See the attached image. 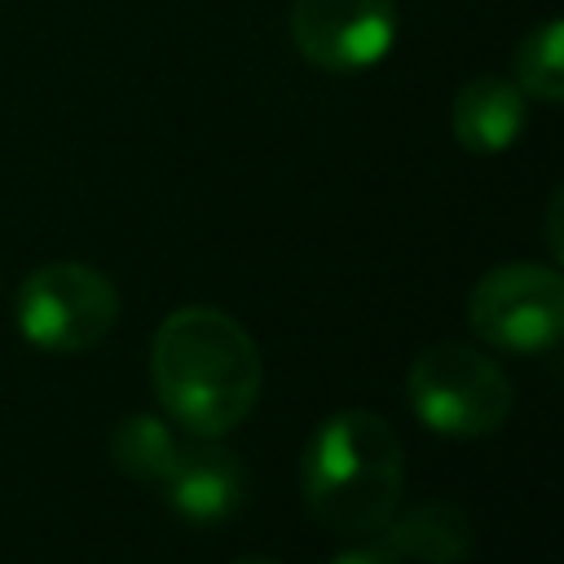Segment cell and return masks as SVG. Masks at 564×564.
Instances as JSON below:
<instances>
[{
    "label": "cell",
    "mask_w": 564,
    "mask_h": 564,
    "mask_svg": "<svg viewBox=\"0 0 564 564\" xmlns=\"http://www.w3.org/2000/svg\"><path fill=\"white\" fill-rule=\"evenodd\" d=\"M524 97L538 101H560L564 97V26L551 18L542 22L516 53V79Z\"/></svg>",
    "instance_id": "8fae6325"
},
{
    "label": "cell",
    "mask_w": 564,
    "mask_h": 564,
    "mask_svg": "<svg viewBox=\"0 0 564 564\" xmlns=\"http://www.w3.org/2000/svg\"><path fill=\"white\" fill-rule=\"evenodd\" d=\"M181 436L159 419V414H128L115 432H110V458L123 476L132 480H150L163 485L167 467L176 463Z\"/></svg>",
    "instance_id": "30bf717a"
},
{
    "label": "cell",
    "mask_w": 564,
    "mask_h": 564,
    "mask_svg": "<svg viewBox=\"0 0 564 564\" xmlns=\"http://www.w3.org/2000/svg\"><path fill=\"white\" fill-rule=\"evenodd\" d=\"M546 242H551V256H564V238H560V194L551 198V216H546Z\"/></svg>",
    "instance_id": "4fadbf2b"
},
{
    "label": "cell",
    "mask_w": 564,
    "mask_h": 564,
    "mask_svg": "<svg viewBox=\"0 0 564 564\" xmlns=\"http://www.w3.org/2000/svg\"><path fill=\"white\" fill-rule=\"evenodd\" d=\"M234 564H282V560H269V555H242V560H234Z\"/></svg>",
    "instance_id": "5bb4252c"
},
{
    "label": "cell",
    "mask_w": 564,
    "mask_h": 564,
    "mask_svg": "<svg viewBox=\"0 0 564 564\" xmlns=\"http://www.w3.org/2000/svg\"><path fill=\"white\" fill-rule=\"evenodd\" d=\"M154 392L189 436L234 432L260 397V352L238 317L212 304L167 313L150 344Z\"/></svg>",
    "instance_id": "6da1fadb"
},
{
    "label": "cell",
    "mask_w": 564,
    "mask_h": 564,
    "mask_svg": "<svg viewBox=\"0 0 564 564\" xmlns=\"http://www.w3.org/2000/svg\"><path fill=\"white\" fill-rule=\"evenodd\" d=\"M405 397L441 436H489L511 414L507 370L471 344H432L410 361Z\"/></svg>",
    "instance_id": "3957f363"
},
{
    "label": "cell",
    "mask_w": 564,
    "mask_h": 564,
    "mask_svg": "<svg viewBox=\"0 0 564 564\" xmlns=\"http://www.w3.org/2000/svg\"><path fill=\"white\" fill-rule=\"evenodd\" d=\"M119 322L115 282L79 260L40 264L18 291V330L26 344L70 357L97 348Z\"/></svg>",
    "instance_id": "277c9868"
},
{
    "label": "cell",
    "mask_w": 564,
    "mask_h": 564,
    "mask_svg": "<svg viewBox=\"0 0 564 564\" xmlns=\"http://www.w3.org/2000/svg\"><path fill=\"white\" fill-rule=\"evenodd\" d=\"M383 546L414 564H467L476 546V529L458 502L427 498L383 524Z\"/></svg>",
    "instance_id": "9c48e42d"
},
{
    "label": "cell",
    "mask_w": 564,
    "mask_h": 564,
    "mask_svg": "<svg viewBox=\"0 0 564 564\" xmlns=\"http://www.w3.org/2000/svg\"><path fill=\"white\" fill-rule=\"evenodd\" d=\"M300 489L330 533H379L405 494V445L397 427L375 410H335L300 454Z\"/></svg>",
    "instance_id": "7a4b0ae2"
},
{
    "label": "cell",
    "mask_w": 564,
    "mask_h": 564,
    "mask_svg": "<svg viewBox=\"0 0 564 564\" xmlns=\"http://www.w3.org/2000/svg\"><path fill=\"white\" fill-rule=\"evenodd\" d=\"M163 494H167V507L189 524H216L242 507L247 471L238 454L220 445V436H194V441H181L176 463L163 476Z\"/></svg>",
    "instance_id": "52a82bcc"
},
{
    "label": "cell",
    "mask_w": 564,
    "mask_h": 564,
    "mask_svg": "<svg viewBox=\"0 0 564 564\" xmlns=\"http://www.w3.org/2000/svg\"><path fill=\"white\" fill-rule=\"evenodd\" d=\"M467 322L476 339L498 352H546L564 335V282L551 264H498L471 286Z\"/></svg>",
    "instance_id": "5b68a950"
},
{
    "label": "cell",
    "mask_w": 564,
    "mask_h": 564,
    "mask_svg": "<svg viewBox=\"0 0 564 564\" xmlns=\"http://www.w3.org/2000/svg\"><path fill=\"white\" fill-rule=\"evenodd\" d=\"M291 40L304 62L330 75H357L392 53L397 4L392 0H295Z\"/></svg>",
    "instance_id": "8992f818"
},
{
    "label": "cell",
    "mask_w": 564,
    "mask_h": 564,
    "mask_svg": "<svg viewBox=\"0 0 564 564\" xmlns=\"http://www.w3.org/2000/svg\"><path fill=\"white\" fill-rule=\"evenodd\" d=\"M330 564H401V555H392L388 546H352V551H339Z\"/></svg>",
    "instance_id": "7c38bea8"
},
{
    "label": "cell",
    "mask_w": 564,
    "mask_h": 564,
    "mask_svg": "<svg viewBox=\"0 0 564 564\" xmlns=\"http://www.w3.org/2000/svg\"><path fill=\"white\" fill-rule=\"evenodd\" d=\"M454 141L471 154H502L524 128V93L511 79L476 75L454 93L449 106Z\"/></svg>",
    "instance_id": "ba28073f"
}]
</instances>
